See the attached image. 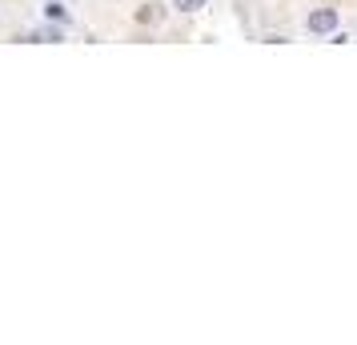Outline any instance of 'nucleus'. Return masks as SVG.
Returning <instances> with one entry per match:
<instances>
[{
	"label": "nucleus",
	"mask_w": 357,
	"mask_h": 345,
	"mask_svg": "<svg viewBox=\"0 0 357 345\" xmlns=\"http://www.w3.org/2000/svg\"><path fill=\"white\" fill-rule=\"evenodd\" d=\"M337 24H341V13L337 8H313L305 17V29L313 36H329V33H337Z\"/></svg>",
	"instance_id": "1"
},
{
	"label": "nucleus",
	"mask_w": 357,
	"mask_h": 345,
	"mask_svg": "<svg viewBox=\"0 0 357 345\" xmlns=\"http://www.w3.org/2000/svg\"><path fill=\"white\" fill-rule=\"evenodd\" d=\"M45 20H56V24H73V17H68V8L61 4V0H45Z\"/></svg>",
	"instance_id": "4"
},
{
	"label": "nucleus",
	"mask_w": 357,
	"mask_h": 345,
	"mask_svg": "<svg viewBox=\"0 0 357 345\" xmlns=\"http://www.w3.org/2000/svg\"><path fill=\"white\" fill-rule=\"evenodd\" d=\"M165 17H169V8H165L161 0H145L141 8H132V24L137 29H157Z\"/></svg>",
	"instance_id": "2"
},
{
	"label": "nucleus",
	"mask_w": 357,
	"mask_h": 345,
	"mask_svg": "<svg viewBox=\"0 0 357 345\" xmlns=\"http://www.w3.org/2000/svg\"><path fill=\"white\" fill-rule=\"evenodd\" d=\"M17 40H29V45H61V40H65V24L45 20L40 29H33L29 36H17Z\"/></svg>",
	"instance_id": "3"
},
{
	"label": "nucleus",
	"mask_w": 357,
	"mask_h": 345,
	"mask_svg": "<svg viewBox=\"0 0 357 345\" xmlns=\"http://www.w3.org/2000/svg\"><path fill=\"white\" fill-rule=\"evenodd\" d=\"M329 45H349V33H341V29L337 33H329Z\"/></svg>",
	"instance_id": "6"
},
{
	"label": "nucleus",
	"mask_w": 357,
	"mask_h": 345,
	"mask_svg": "<svg viewBox=\"0 0 357 345\" xmlns=\"http://www.w3.org/2000/svg\"><path fill=\"white\" fill-rule=\"evenodd\" d=\"M169 4H173L177 13H201V8H205V0H169Z\"/></svg>",
	"instance_id": "5"
}]
</instances>
